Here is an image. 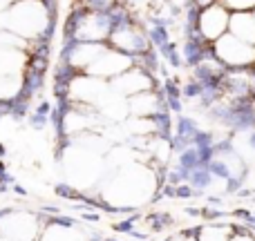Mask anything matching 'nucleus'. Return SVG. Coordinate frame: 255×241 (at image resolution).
<instances>
[{
    "mask_svg": "<svg viewBox=\"0 0 255 241\" xmlns=\"http://www.w3.org/2000/svg\"><path fill=\"white\" fill-rule=\"evenodd\" d=\"M52 11L45 0H18L0 13V29L20 36L27 43L45 40L52 31Z\"/></svg>",
    "mask_w": 255,
    "mask_h": 241,
    "instance_id": "obj_1",
    "label": "nucleus"
},
{
    "mask_svg": "<svg viewBox=\"0 0 255 241\" xmlns=\"http://www.w3.org/2000/svg\"><path fill=\"white\" fill-rule=\"evenodd\" d=\"M45 219L29 210L4 208L0 210V237L2 241H38Z\"/></svg>",
    "mask_w": 255,
    "mask_h": 241,
    "instance_id": "obj_2",
    "label": "nucleus"
},
{
    "mask_svg": "<svg viewBox=\"0 0 255 241\" xmlns=\"http://www.w3.org/2000/svg\"><path fill=\"white\" fill-rule=\"evenodd\" d=\"M211 49L226 70H251L255 65V47L242 43L229 31L222 38H217L211 45Z\"/></svg>",
    "mask_w": 255,
    "mask_h": 241,
    "instance_id": "obj_3",
    "label": "nucleus"
},
{
    "mask_svg": "<svg viewBox=\"0 0 255 241\" xmlns=\"http://www.w3.org/2000/svg\"><path fill=\"white\" fill-rule=\"evenodd\" d=\"M229 20H231V11L226 7H222L220 2L211 4V7L202 9L197 18V36L204 43L213 45L217 38L229 31Z\"/></svg>",
    "mask_w": 255,
    "mask_h": 241,
    "instance_id": "obj_4",
    "label": "nucleus"
},
{
    "mask_svg": "<svg viewBox=\"0 0 255 241\" xmlns=\"http://www.w3.org/2000/svg\"><path fill=\"white\" fill-rule=\"evenodd\" d=\"M229 34H233L235 38H240L242 43L255 47V16H253V11H235V13H231Z\"/></svg>",
    "mask_w": 255,
    "mask_h": 241,
    "instance_id": "obj_5",
    "label": "nucleus"
},
{
    "mask_svg": "<svg viewBox=\"0 0 255 241\" xmlns=\"http://www.w3.org/2000/svg\"><path fill=\"white\" fill-rule=\"evenodd\" d=\"M222 7H226L231 13L235 11H253L255 9V0H217Z\"/></svg>",
    "mask_w": 255,
    "mask_h": 241,
    "instance_id": "obj_6",
    "label": "nucleus"
},
{
    "mask_svg": "<svg viewBox=\"0 0 255 241\" xmlns=\"http://www.w3.org/2000/svg\"><path fill=\"white\" fill-rule=\"evenodd\" d=\"M229 241H255V235L249 233L247 228H233L231 230V239Z\"/></svg>",
    "mask_w": 255,
    "mask_h": 241,
    "instance_id": "obj_7",
    "label": "nucleus"
},
{
    "mask_svg": "<svg viewBox=\"0 0 255 241\" xmlns=\"http://www.w3.org/2000/svg\"><path fill=\"white\" fill-rule=\"evenodd\" d=\"M7 7H9V0H0V13H2Z\"/></svg>",
    "mask_w": 255,
    "mask_h": 241,
    "instance_id": "obj_8",
    "label": "nucleus"
},
{
    "mask_svg": "<svg viewBox=\"0 0 255 241\" xmlns=\"http://www.w3.org/2000/svg\"><path fill=\"white\" fill-rule=\"evenodd\" d=\"M103 241H121L119 237H108V239H103Z\"/></svg>",
    "mask_w": 255,
    "mask_h": 241,
    "instance_id": "obj_9",
    "label": "nucleus"
},
{
    "mask_svg": "<svg viewBox=\"0 0 255 241\" xmlns=\"http://www.w3.org/2000/svg\"><path fill=\"white\" fill-rule=\"evenodd\" d=\"M253 16H255V9H253Z\"/></svg>",
    "mask_w": 255,
    "mask_h": 241,
    "instance_id": "obj_10",
    "label": "nucleus"
}]
</instances>
